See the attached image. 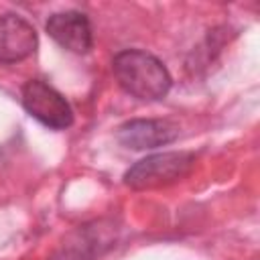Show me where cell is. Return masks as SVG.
Returning a JSON list of instances; mask_svg holds the SVG:
<instances>
[{
  "label": "cell",
  "instance_id": "52a82bcc",
  "mask_svg": "<svg viewBox=\"0 0 260 260\" xmlns=\"http://www.w3.org/2000/svg\"><path fill=\"white\" fill-rule=\"evenodd\" d=\"M37 43V30L26 18L18 14L0 16V63L24 61L35 53Z\"/></svg>",
  "mask_w": 260,
  "mask_h": 260
},
{
  "label": "cell",
  "instance_id": "277c9868",
  "mask_svg": "<svg viewBox=\"0 0 260 260\" xmlns=\"http://www.w3.org/2000/svg\"><path fill=\"white\" fill-rule=\"evenodd\" d=\"M116 242L112 221H91L71 232L51 260H95Z\"/></svg>",
  "mask_w": 260,
  "mask_h": 260
},
{
  "label": "cell",
  "instance_id": "6da1fadb",
  "mask_svg": "<svg viewBox=\"0 0 260 260\" xmlns=\"http://www.w3.org/2000/svg\"><path fill=\"white\" fill-rule=\"evenodd\" d=\"M112 71L120 87L142 102L162 100L173 83L162 61L140 49L120 51L112 59Z\"/></svg>",
  "mask_w": 260,
  "mask_h": 260
},
{
  "label": "cell",
  "instance_id": "7a4b0ae2",
  "mask_svg": "<svg viewBox=\"0 0 260 260\" xmlns=\"http://www.w3.org/2000/svg\"><path fill=\"white\" fill-rule=\"evenodd\" d=\"M195 165L193 152H158L134 162L126 175L124 183L132 189H154L171 185L191 173Z\"/></svg>",
  "mask_w": 260,
  "mask_h": 260
},
{
  "label": "cell",
  "instance_id": "3957f363",
  "mask_svg": "<svg viewBox=\"0 0 260 260\" xmlns=\"http://www.w3.org/2000/svg\"><path fill=\"white\" fill-rule=\"evenodd\" d=\"M22 106L24 110L53 130H65L73 124V110L69 102L47 81L28 79L22 87Z\"/></svg>",
  "mask_w": 260,
  "mask_h": 260
},
{
  "label": "cell",
  "instance_id": "5b68a950",
  "mask_svg": "<svg viewBox=\"0 0 260 260\" xmlns=\"http://www.w3.org/2000/svg\"><path fill=\"white\" fill-rule=\"evenodd\" d=\"M49 37L63 49L83 55L93 45V32L89 18L79 10H63L49 16L45 24Z\"/></svg>",
  "mask_w": 260,
  "mask_h": 260
},
{
  "label": "cell",
  "instance_id": "8992f818",
  "mask_svg": "<svg viewBox=\"0 0 260 260\" xmlns=\"http://www.w3.org/2000/svg\"><path fill=\"white\" fill-rule=\"evenodd\" d=\"M120 144L132 150H150L165 146L179 136V128L169 120L156 118H136L124 122L116 132Z\"/></svg>",
  "mask_w": 260,
  "mask_h": 260
}]
</instances>
